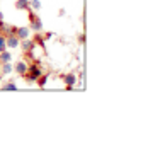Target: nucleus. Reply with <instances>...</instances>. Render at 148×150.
Returning a JSON list of instances; mask_svg holds the SVG:
<instances>
[{
  "label": "nucleus",
  "instance_id": "1",
  "mask_svg": "<svg viewBox=\"0 0 148 150\" xmlns=\"http://www.w3.org/2000/svg\"><path fill=\"white\" fill-rule=\"evenodd\" d=\"M41 74H43V68L39 67V63H32V65L27 67V72L24 75V79H26V82L32 84V82H36L37 79L41 77Z\"/></svg>",
  "mask_w": 148,
  "mask_h": 150
},
{
  "label": "nucleus",
  "instance_id": "2",
  "mask_svg": "<svg viewBox=\"0 0 148 150\" xmlns=\"http://www.w3.org/2000/svg\"><path fill=\"white\" fill-rule=\"evenodd\" d=\"M29 22H31V29L37 33V31H43V21L39 19V16H36L32 10L29 9Z\"/></svg>",
  "mask_w": 148,
  "mask_h": 150
},
{
  "label": "nucleus",
  "instance_id": "3",
  "mask_svg": "<svg viewBox=\"0 0 148 150\" xmlns=\"http://www.w3.org/2000/svg\"><path fill=\"white\" fill-rule=\"evenodd\" d=\"M19 46L22 50V53H29V51H32L34 46H36V43L32 41V39H20V43H19Z\"/></svg>",
  "mask_w": 148,
  "mask_h": 150
},
{
  "label": "nucleus",
  "instance_id": "4",
  "mask_svg": "<svg viewBox=\"0 0 148 150\" xmlns=\"http://www.w3.org/2000/svg\"><path fill=\"white\" fill-rule=\"evenodd\" d=\"M19 43H20V39H19L16 34H12V36H5V46L10 48V50L19 48Z\"/></svg>",
  "mask_w": 148,
  "mask_h": 150
},
{
  "label": "nucleus",
  "instance_id": "5",
  "mask_svg": "<svg viewBox=\"0 0 148 150\" xmlns=\"http://www.w3.org/2000/svg\"><path fill=\"white\" fill-rule=\"evenodd\" d=\"M27 67H29V65H27V62L20 60V62H17V63H16L14 70H16V72L20 75V77H24V75H26V72H27Z\"/></svg>",
  "mask_w": 148,
  "mask_h": 150
},
{
  "label": "nucleus",
  "instance_id": "6",
  "mask_svg": "<svg viewBox=\"0 0 148 150\" xmlns=\"http://www.w3.org/2000/svg\"><path fill=\"white\" fill-rule=\"evenodd\" d=\"M63 82L66 84V89H72V87L77 84V77H75V74H65L63 75Z\"/></svg>",
  "mask_w": 148,
  "mask_h": 150
},
{
  "label": "nucleus",
  "instance_id": "7",
  "mask_svg": "<svg viewBox=\"0 0 148 150\" xmlns=\"http://www.w3.org/2000/svg\"><path fill=\"white\" fill-rule=\"evenodd\" d=\"M29 34H31V29L29 28H17V31H16V36L19 39H27Z\"/></svg>",
  "mask_w": 148,
  "mask_h": 150
},
{
  "label": "nucleus",
  "instance_id": "8",
  "mask_svg": "<svg viewBox=\"0 0 148 150\" xmlns=\"http://www.w3.org/2000/svg\"><path fill=\"white\" fill-rule=\"evenodd\" d=\"M32 41L36 43V45H39V46H46L44 43H46V39H44V34H41V31H37V33H34V38H32Z\"/></svg>",
  "mask_w": 148,
  "mask_h": 150
},
{
  "label": "nucleus",
  "instance_id": "9",
  "mask_svg": "<svg viewBox=\"0 0 148 150\" xmlns=\"http://www.w3.org/2000/svg\"><path fill=\"white\" fill-rule=\"evenodd\" d=\"M29 2L31 0H16V9L17 10H29Z\"/></svg>",
  "mask_w": 148,
  "mask_h": 150
},
{
  "label": "nucleus",
  "instance_id": "10",
  "mask_svg": "<svg viewBox=\"0 0 148 150\" xmlns=\"http://www.w3.org/2000/svg\"><path fill=\"white\" fill-rule=\"evenodd\" d=\"M9 62H12V55H10L9 51H2L0 53V63H9Z\"/></svg>",
  "mask_w": 148,
  "mask_h": 150
},
{
  "label": "nucleus",
  "instance_id": "11",
  "mask_svg": "<svg viewBox=\"0 0 148 150\" xmlns=\"http://www.w3.org/2000/svg\"><path fill=\"white\" fill-rule=\"evenodd\" d=\"M48 77H49L48 74H41V77L36 80L37 85H39V87H44V85H46V82H48Z\"/></svg>",
  "mask_w": 148,
  "mask_h": 150
},
{
  "label": "nucleus",
  "instance_id": "12",
  "mask_svg": "<svg viewBox=\"0 0 148 150\" xmlns=\"http://www.w3.org/2000/svg\"><path fill=\"white\" fill-rule=\"evenodd\" d=\"M14 72V67L10 65V62L9 63H2V74H12Z\"/></svg>",
  "mask_w": 148,
  "mask_h": 150
},
{
  "label": "nucleus",
  "instance_id": "13",
  "mask_svg": "<svg viewBox=\"0 0 148 150\" xmlns=\"http://www.w3.org/2000/svg\"><path fill=\"white\" fill-rule=\"evenodd\" d=\"M2 89L4 91H17V85H16V82H7L2 85Z\"/></svg>",
  "mask_w": 148,
  "mask_h": 150
},
{
  "label": "nucleus",
  "instance_id": "14",
  "mask_svg": "<svg viewBox=\"0 0 148 150\" xmlns=\"http://www.w3.org/2000/svg\"><path fill=\"white\" fill-rule=\"evenodd\" d=\"M29 7L32 10H39L41 9V2H39V0H31V2H29Z\"/></svg>",
  "mask_w": 148,
  "mask_h": 150
},
{
  "label": "nucleus",
  "instance_id": "15",
  "mask_svg": "<svg viewBox=\"0 0 148 150\" xmlns=\"http://www.w3.org/2000/svg\"><path fill=\"white\" fill-rule=\"evenodd\" d=\"M5 48H7V46H5V36H4V34H0V53H2Z\"/></svg>",
  "mask_w": 148,
  "mask_h": 150
},
{
  "label": "nucleus",
  "instance_id": "16",
  "mask_svg": "<svg viewBox=\"0 0 148 150\" xmlns=\"http://www.w3.org/2000/svg\"><path fill=\"white\" fill-rule=\"evenodd\" d=\"M78 41H80V43H83V41H85V36H83V34H80V36H78Z\"/></svg>",
  "mask_w": 148,
  "mask_h": 150
},
{
  "label": "nucleus",
  "instance_id": "17",
  "mask_svg": "<svg viewBox=\"0 0 148 150\" xmlns=\"http://www.w3.org/2000/svg\"><path fill=\"white\" fill-rule=\"evenodd\" d=\"M53 36V34H51V33H46V34H44V39H49V38Z\"/></svg>",
  "mask_w": 148,
  "mask_h": 150
},
{
  "label": "nucleus",
  "instance_id": "18",
  "mask_svg": "<svg viewBox=\"0 0 148 150\" xmlns=\"http://www.w3.org/2000/svg\"><path fill=\"white\" fill-rule=\"evenodd\" d=\"M2 21H4V16H2V12H0V22H2Z\"/></svg>",
  "mask_w": 148,
  "mask_h": 150
},
{
  "label": "nucleus",
  "instance_id": "19",
  "mask_svg": "<svg viewBox=\"0 0 148 150\" xmlns=\"http://www.w3.org/2000/svg\"><path fill=\"white\" fill-rule=\"evenodd\" d=\"M0 77H2V63H0Z\"/></svg>",
  "mask_w": 148,
  "mask_h": 150
}]
</instances>
